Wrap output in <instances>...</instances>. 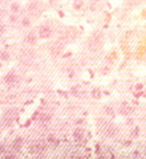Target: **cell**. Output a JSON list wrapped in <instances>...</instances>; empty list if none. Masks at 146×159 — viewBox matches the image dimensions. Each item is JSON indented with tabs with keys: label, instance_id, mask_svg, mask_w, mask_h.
Wrapping results in <instances>:
<instances>
[{
	"label": "cell",
	"instance_id": "1",
	"mask_svg": "<svg viewBox=\"0 0 146 159\" xmlns=\"http://www.w3.org/2000/svg\"><path fill=\"white\" fill-rule=\"evenodd\" d=\"M27 9H28V12H31L32 15H37L39 12H41L42 4H41V1H37V0H32V1L28 4Z\"/></svg>",
	"mask_w": 146,
	"mask_h": 159
},
{
	"label": "cell",
	"instance_id": "2",
	"mask_svg": "<svg viewBox=\"0 0 146 159\" xmlns=\"http://www.w3.org/2000/svg\"><path fill=\"white\" fill-rule=\"evenodd\" d=\"M39 36L41 37V39H48V37L50 36V28L47 25H41L39 29Z\"/></svg>",
	"mask_w": 146,
	"mask_h": 159
},
{
	"label": "cell",
	"instance_id": "3",
	"mask_svg": "<svg viewBox=\"0 0 146 159\" xmlns=\"http://www.w3.org/2000/svg\"><path fill=\"white\" fill-rule=\"evenodd\" d=\"M5 82H7V84L13 85V84H16V82H17V77H16L13 73H9V74H7V76H5Z\"/></svg>",
	"mask_w": 146,
	"mask_h": 159
},
{
	"label": "cell",
	"instance_id": "4",
	"mask_svg": "<svg viewBox=\"0 0 146 159\" xmlns=\"http://www.w3.org/2000/svg\"><path fill=\"white\" fill-rule=\"evenodd\" d=\"M37 41V37H36V33H33V32H31L29 34H27L25 37V42H28V44H35V42Z\"/></svg>",
	"mask_w": 146,
	"mask_h": 159
},
{
	"label": "cell",
	"instance_id": "5",
	"mask_svg": "<svg viewBox=\"0 0 146 159\" xmlns=\"http://www.w3.org/2000/svg\"><path fill=\"white\" fill-rule=\"evenodd\" d=\"M19 3H13L12 5H11V11H12L13 13H17V11H19Z\"/></svg>",
	"mask_w": 146,
	"mask_h": 159
},
{
	"label": "cell",
	"instance_id": "6",
	"mask_svg": "<svg viewBox=\"0 0 146 159\" xmlns=\"http://www.w3.org/2000/svg\"><path fill=\"white\" fill-rule=\"evenodd\" d=\"M29 24H31V21L28 20V17H24L23 20H21V25L23 26H29Z\"/></svg>",
	"mask_w": 146,
	"mask_h": 159
},
{
	"label": "cell",
	"instance_id": "7",
	"mask_svg": "<svg viewBox=\"0 0 146 159\" xmlns=\"http://www.w3.org/2000/svg\"><path fill=\"white\" fill-rule=\"evenodd\" d=\"M21 146V138H17L15 139V147H20Z\"/></svg>",
	"mask_w": 146,
	"mask_h": 159
},
{
	"label": "cell",
	"instance_id": "8",
	"mask_svg": "<svg viewBox=\"0 0 146 159\" xmlns=\"http://www.w3.org/2000/svg\"><path fill=\"white\" fill-rule=\"evenodd\" d=\"M8 57H9V56H8V53H3V54H1L3 60H8Z\"/></svg>",
	"mask_w": 146,
	"mask_h": 159
},
{
	"label": "cell",
	"instance_id": "9",
	"mask_svg": "<svg viewBox=\"0 0 146 159\" xmlns=\"http://www.w3.org/2000/svg\"><path fill=\"white\" fill-rule=\"evenodd\" d=\"M4 32H5V25L1 24V25H0V33H4Z\"/></svg>",
	"mask_w": 146,
	"mask_h": 159
},
{
	"label": "cell",
	"instance_id": "10",
	"mask_svg": "<svg viewBox=\"0 0 146 159\" xmlns=\"http://www.w3.org/2000/svg\"><path fill=\"white\" fill-rule=\"evenodd\" d=\"M49 1H57V0H49Z\"/></svg>",
	"mask_w": 146,
	"mask_h": 159
}]
</instances>
